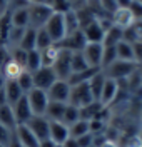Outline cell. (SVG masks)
<instances>
[{
  "label": "cell",
  "instance_id": "cell-20",
  "mask_svg": "<svg viewBox=\"0 0 142 147\" xmlns=\"http://www.w3.org/2000/svg\"><path fill=\"white\" fill-rule=\"evenodd\" d=\"M24 95L25 94L20 90L19 84L15 82V80H7V84H5V97H7V104L9 105L17 104Z\"/></svg>",
  "mask_w": 142,
  "mask_h": 147
},
{
  "label": "cell",
  "instance_id": "cell-39",
  "mask_svg": "<svg viewBox=\"0 0 142 147\" xmlns=\"http://www.w3.org/2000/svg\"><path fill=\"white\" fill-rule=\"evenodd\" d=\"M97 2H99V7L102 10V13L107 15V17H110L114 12L119 9V3L115 0H97Z\"/></svg>",
  "mask_w": 142,
  "mask_h": 147
},
{
  "label": "cell",
  "instance_id": "cell-55",
  "mask_svg": "<svg viewBox=\"0 0 142 147\" xmlns=\"http://www.w3.org/2000/svg\"><path fill=\"white\" fill-rule=\"evenodd\" d=\"M0 147H7V146H0Z\"/></svg>",
  "mask_w": 142,
  "mask_h": 147
},
{
  "label": "cell",
  "instance_id": "cell-53",
  "mask_svg": "<svg viewBox=\"0 0 142 147\" xmlns=\"http://www.w3.org/2000/svg\"><path fill=\"white\" fill-rule=\"evenodd\" d=\"M137 137H139V140H141V142H142V130H141V132H139V134H137Z\"/></svg>",
  "mask_w": 142,
  "mask_h": 147
},
{
  "label": "cell",
  "instance_id": "cell-4",
  "mask_svg": "<svg viewBox=\"0 0 142 147\" xmlns=\"http://www.w3.org/2000/svg\"><path fill=\"white\" fill-rule=\"evenodd\" d=\"M90 102H94V97L89 89V82L87 84H79V85H70V97H69V104L74 105L77 109L89 105Z\"/></svg>",
  "mask_w": 142,
  "mask_h": 147
},
{
  "label": "cell",
  "instance_id": "cell-13",
  "mask_svg": "<svg viewBox=\"0 0 142 147\" xmlns=\"http://www.w3.org/2000/svg\"><path fill=\"white\" fill-rule=\"evenodd\" d=\"M85 45H87V40H85L82 30H79V32H74V34L67 35L65 38L59 44L60 49L69 50V52H82Z\"/></svg>",
  "mask_w": 142,
  "mask_h": 147
},
{
  "label": "cell",
  "instance_id": "cell-47",
  "mask_svg": "<svg viewBox=\"0 0 142 147\" xmlns=\"http://www.w3.org/2000/svg\"><path fill=\"white\" fill-rule=\"evenodd\" d=\"M62 147H79V144H77V139H72V137H69L62 144Z\"/></svg>",
  "mask_w": 142,
  "mask_h": 147
},
{
  "label": "cell",
  "instance_id": "cell-36",
  "mask_svg": "<svg viewBox=\"0 0 142 147\" xmlns=\"http://www.w3.org/2000/svg\"><path fill=\"white\" fill-rule=\"evenodd\" d=\"M79 119H80V112H79V109L74 107V105H70V104H67L65 112H64V117H62V122H64L65 125H72V124L77 122Z\"/></svg>",
  "mask_w": 142,
  "mask_h": 147
},
{
  "label": "cell",
  "instance_id": "cell-31",
  "mask_svg": "<svg viewBox=\"0 0 142 147\" xmlns=\"http://www.w3.org/2000/svg\"><path fill=\"white\" fill-rule=\"evenodd\" d=\"M42 67V59H40V52L37 49L35 50H30L27 54V62H25V70L30 74L37 72L38 69Z\"/></svg>",
  "mask_w": 142,
  "mask_h": 147
},
{
  "label": "cell",
  "instance_id": "cell-48",
  "mask_svg": "<svg viewBox=\"0 0 142 147\" xmlns=\"http://www.w3.org/2000/svg\"><path fill=\"white\" fill-rule=\"evenodd\" d=\"M99 147H120V144H119V142H115V140H109V139H107L104 144H102V146H99Z\"/></svg>",
  "mask_w": 142,
  "mask_h": 147
},
{
  "label": "cell",
  "instance_id": "cell-25",
  "mask_svg": "<svg viewBox=\"0 0 142 147\" xmlns=\"http://www.w3.org/2000/svg\"><path fill=\"white\" fill-rule=\"evenodd\" d=\"M102 109H104V105H102L100 102H97V100L90 102L89 105H84V107H80V109H79V112H80V119H84V120L95 119Z\"/></svg>",
  "mask_w": 142,
  "mask_h": 147
},
{
  "label": "cell",
  "instance_id": "cell-28",
  "mask_svg": "<svg viewBox=\"0 0 142 147\" xmlns=\"http://www.w3.org/2000/svg\"><path fill=\"white\" fill-rule=\"evenodd\" d=\"M119 42H122V30L117 27H110L104 35V40H102V45L104 47H115Z\"/></svg>",
  "mask_w": 142,
  "mask_h": 147
},
{
  "label": "cell",
  "instance_id": "cell-10",
  "mask_svg": "<svg viewBox=\"0 0 142 147\" xmlns=\"http://www.w3.org/2000/svg\"><path fill=\"white\" fill-rule=\"evenodd\" d=\"M102 54H104V45L102 44H87L82 50L85 62L90 69H100L102 67Z\"/></svg>",
  "mask_w": 142,
  "mask_h": 147
},
{
  "label": "cell",
  "instance_id": "cell-21",
  "mask_svg": "<svg viewBox=\"0 0 142 147\" xmlns=\"http://www.w3.org/2000/svg\"><path fill=\"white\" fill-rule=\"evenodd\" d=\"M28 5H30V3H28ZM10 20H12V27L27 28L28 27V7L10 10Z\"/></svg>",
  "mask_w": 142,
  "mask_h": 147
},
{
  "label": "cell",
  "instance_id": "cell-15",
  "mask_svg": "<svg viewBox=\"0 0 142 147\" xmlns=\"http://www.w3.org/2000/svg\"><path fill=\"white\" fill-rule=\"evenodd\" d=\"M69 137H70V134H69V125H65L64 122H50L48 139H50L55 146H62Z\"/></svg>",
  "mask_w": 142,
  "mask_h": 147
},
{
  "label": "cell",
  "instance_id": "cell-18",
  "mask_svg": "<svg viewBox=\"0 0 142 147\" xmlns=\"http://www.w3.org/2000/svg\"><path fill=\"white\" fill-rule=\"evenodd\" d=\"M0 125H3L9 130H15L17 127V122H15V115H13V109L12 105L5 104V105H0Z\"/></svg>",
  "mask_w": 142,
  "mask_h": 147
},
{
  "label": "cell",
  "instance_id": "cell-14",
  "mask_svg": "<svg viewBox=\"0 0 142 147\" xmlns=\"http://www.w3.org/2000/svg\"><path fill=\"white\" fill-rule=\"evenodd\" d=\"M13 136L17 139V142L20 144V147H38V139L32 134V130L22 124V125H17L15 130H13Z\"/></svg>",
  "mask_w": 142,
  "mask_h": 147
},
{
  "label": "cell",
  "instance_id": "cell-45",
  "mask_svg": "<svg viewBox=\"0 0 142 147\" xmlns=\"http://www.w3.org/2000/svg\"><path fill=\"white\" fill-rule=\"evenodd\" d=\"M120 147H142V142L139 140L137 136H132V137L125 139V140H124V144Z\"/></svg>",
  "mask_w": 142,
  "mask_h": 147
},
{
  "label": "cell",
  "instance_id": "cell-22",
  "mask_svg": "<svg viewBox=\"0 0 142 147\" xmlns=\"http://www.w3.org/2000/svg\"><path fill=\"white\" fill-rule=\"evenodd\" d=\"M105 77L104 72L102 70H99V72L95 74L94 77L89 80V89H90V94H92V97H94V100L99 102V97H100V92H102V87H104L105 84Z\"/></svg>",
  "mask_w": 142,
  "mask_h": 147
},
{
  "label": "cell",
  "instance_id": "cell-12",
  "mask_svg": "<svg viewBox=\"0 0 142 147\" xmlns=\"http://www.w3.org/2000/svg\"><path fill=\"white\" fill-rule=\"evenodd\" d=\"M110 20H112V25L120 30H125V28H131L135 22V17H134L132 10L129 7H119V9L110 15Z\"/></svg>",
  "mask_w": 142,
  "mask_h": 147
},
{
  "label": "cell",
  "instance_id": "cell-2",
  "mask_svg": "<svg viewBox=\"0 0 142 147\" xmlns=\"http://www.w3.org/2000/svg\"><path fill=\"white\" fill-rule=\"evenodd\" d=\"M54 10L47 3H30L28 5V27L32 28H42L47 20L52 17Z\"/></svg>",
  "mask_w": 142,
  "mask_h": 147
},
{
  "label": "cell",
  "instance_id": "cell-54",
  "mask_svg": "<svg viewBox=\"0 0 142 147\" xmlns=\"http://www.w3.org/2000/svg\"><path fill=\"white\" fill-rule=\"evenodd\" d=\"M137 2H139V3H141V5H142V0H137Z\"/></svg>",
  "mask_w": 142,
  "mask_h": 147
},
{
  "label": "cell",
  "instance_id": "cell-26",
  "mask_svg": "<svg viewBox=\"0 0 142 147\" xmlns=\"http://www.w3.org/2000/svg\"><path fill=\"white\" fill-rule=\"evenodd\" d=\"M100 69H87V70H82V72H77V74H72L70 77H69V80L67 82L70 84V85H79V84H87L92 77H94L95 74L99 72Z\"/></svg>",
  "mask_w": 142,
  "mask_h": 147
},
{
  "label": "cell",
  "instance_id": "cell-38",
  "mask_svg": "<svg viewBox=\"0 0 142 147\" xmlns=\"http://www.w3.org/2000/svg\"><path fill=\"white\" fill-rule=\"evenodd\" d=\"M117 60V54H115V47H104V54H102V67L100 70H104L105 67H109Z\"/></svg>",
  "mask_w": 142,
  "mask_h": 147
},
{
  "label": "cell",
  "instance_id": "cell-37",
  "mask_svg": "<svg viewBox=\"0 0 142 147\" xmlns=\"http://www.w3.org/2000/svg\"><path fill=\"white\" fill-rule=\"evenodd\" d=\"M27 54L24 49H20V47H15V49H10V59L15 62V64H19L24 70H25V62H27Z\"/></svg>",
  "mask_w": 142,
  "mask_h": 147
},
{
  "label": "cell",
  "instance_id": "cell-57",
  "mask_svg": "<svg viewBox=\"0 0 142 147\" xmlns=\"http://www.w3.org/2000/svg\"><path fill=\"white\" fill-rule=\"evenodd\" d=\"M141 42H142V38H141Z\"/></svg>",
  "mask_w": 142,
  "mask_h": 147
},
{
  "label": "cell",
  "instance_id": "cell-42",
  "mask_svg": "<svg viewBox=\"0 0 142 147\" xmlns=\"http://www.w3.org/2000/svg\"><path fill=\"white\" fill-rule=\"evenodd\" d=\"M77 144H79V147H92L94 146V136L89 132V134L77 139Z\"/></svg>",
  "mask_w": 142,
  "mask_h": 147
},
{
  "label": "cell",
  "instance_id": "cell-43",
  "mask_svg": "<svg viewBox=\"0 0 142 147\" xmlns=\"http://www.w3.org/2000/svg\"><path fill=\"white\" fill-rule=\"evenodd\" d=\"M134 60H135L137 65L142 64V42L141 40H137L134 44Z\"/></svg>",
  "mask_w": 142,
  "mask_h": 147
},
{
  "label": "cell",
  "instance_id": "cell-9",
  "mask_svg": "<svg viewBox=\"0 0 142 147\" xmlns=\"http://www.w3.org/2000/svg\"><path fill=\"white\" fill-rule=\"evenodd\" d=\"M25 125L32 130V134L38 139V142H42V140L48 139V127H50V120H48L45 115H32V117H30V120H28Z\"/></svg>",
  "mask_w": 142,
  "mask_h": 147
},
{
  "label": "cell",
  "instance_id": "cell-16",
  "mask_svg": "<svg viewBox=\"0 0 142 147\" xmlns=\"http://www.w3.org/2000/svg\"><path fill=\"white\" fill-rule=\"evenodd\" d=\"M12 109H13V115H15V122H17V125L27 124L28 120H30V117L34 115L25 95H24L17 104H13V105H12Z\"/></svg>",
  "mask_w": 142,
  "mask_h": 147
},
{
  "label": "cell",
  "instance_id": "cell-34",
  "mask_svg": "<svg viewBox=\"0 0 142 147\" xmlns=\"http://www.w3.org/2000/svg\"><path fill=\"white\" fill-rule=\"evenodd\" d=\"M15 82L19 84L20 90L24 92V94H28V92L34 89V79H32V74L27 72V70H24V72L20 74Z\"/></svg>",
  "mask_w": 142,
  "mask_h": 147
},
{
  "label": "cell",
  "instance_id": "cell-58",
  "mask_svg": "<svg viewBox=\"0 0 142 147\" xmlns=\"http://www.w3.org/2000/svg\"><path fill=\"white\" fill-rule=\"evenodd\" d=\"M92 147H95V146H92Z\"/></svg>",
  "mask_w": 142,
  "mask_h": 147
},
{
  "label": "cell",
  "instance_id": "cell-7",
  "mask_svg": "<svg viewBox=\"0 0 142 147\" xmlns=\"http://www.w3.org/2000/svg\"><path fill=\"white\" fill-rule=\"evenodd\" d=\"M55 77L59 80H69V77L72 75V67H70V52L60 49V54L57 57L55 64L52 65Z\"/></svg>",
  "mask_w": 142,
  "mask_h": 147
},
{
  "label": "cell",
  "instance_id": "cell-27",
  "mask_svg": "<svg viewBox=\"0 0 142 147\" xmlns=\"http://www.w3.org/2000/svg\"><path fill=\"white\" fill-rule=\"evenodd\" d=\"M35 37H37V30L32 27H27L24 35H22V40H20V49H24L25 52H30V50H35Z\"/></svg>",
  "mask_w": 142,
  "mask_h": 147
},
{
  "label": "cell",
  "instance_id": "cell-49",
  "mask_svg": "<svg viewBox=\"0 0 142 147\" xmlns=\"http://www.w3.org/2000/svg\"><path fill=\"white\" fill-rule=\"evenodd\" d=\"M38 147H57V146L50 140V139H45V140H42V142L38 144Z\"/></svg>",
  "mask_w": 142,
  "mask_h": 147
},
{
  "label": "cell",
  "instance_id": "cell-24",
  "mask_svg": "<svg viewBox=\"0 0 142 147\" xmlns=\"http://www.w3.org/2000/svg\"><path fill=\"white\" fill-rule=\"evenodd\" d=\"M115 54H117V60H125V62H135L134 60V44H127V42H119L115 45Z\"/></svg>",
  "mask_w": 142,
  "mask_h": 147
},
{
  "label": "cell",
  "instance_id": "cell-50",
  "mask_svg": "<svg viewBox=\"0 0 142 147\" xmlns=\"http://www.w3.org/2000/svg\"><path fill=\"white\" fill-rule=\"evenodd\" d=\"M7 104V97H5V87L0 90V105H5Z\"/></svg>",
  "mask_w": 142,
  "mask_h": 147
},
{
  "label": "cell",
  "instance_id": "cell-6",
  "mask_svg": "<svg viewBox=\"0 0 142 147\" xmlns=\"http://www.w3.org/2000/svg\"><path fill=\"white\" fill-rule=\"evenodd\" d=\"M32 79H34V89H40V90H45V92L57 80L55 72H54L52 67H40L37 72L32 74Z\"/></svg>",
  "mask_w": 142,
  "mask_h": 147
},
{
  "label": "cell",
  "instance_id": "cell-11",
  "mask_svg": "<svg viewBox=\"0 0 142 147\" xmlns=\"http://www.w3.org/2000/svg\"><path fill=\"white\" fill-rule=\"evenodd\" d=\"M119 92H120V82L112 80V79H105V84H104V87H102L99 102H100L104 107H110L114 102L117 100Z\"/></svg>",
  "mask_w": 142,
  "mask_h": 147
},
{
  "label": "cell",
  "instance_id": "cell-56",
  "mask_svg": "<svg viewBox=\"0 0 142 147\" xmlns=\"http://www.w3.org/2000/svg\"><path fill=\"white\" fill-rule=\"evenodd\" d=\"M57 147H62V146H57Z\"/></svg>",
  "mask_w": 142,
  "mask_h": 147
},
{
  "label": "cell",
  "instance_id": "cell-17",
  "mask_svg": "<svg viewBox=\"0 0 142 147\" xmlns=\"http://www.w3.org/2000/svg\"><path fill=\"white\" fill-rule=\"evenodd\" d=\"M82 34H84L87 44H102L104 35H105V32L102 30V27L99 25L97 18H95L92 24H89L87 27L82 28Z\"/></svg>",
  "mask_w": 142,
  "mask_h": 147
},
{
  "label": "cell",
  "instance_id": "cell-3",
  "mask_svg": "<svg viewBox=\"0 0 142 147\" xmlns=\"http://www.w3.org/2000/svg\"><path fill=\"white\" fill-rule=\"evenodd\" d=\"M44 28L47 30L50 40L59 45L64 38H65L67 32H65V22H64V13H59V12H54L52 17L47 20V24L44 25Z\"/></svg>",
  "mask_w": 142,
  "mask_h": 147
},
{
  "label": "cell",
  "instance_id": "cell-46",
  "mask_svg": "<svg viewBox=\"0 0 142 147\" xmlns=\"http://www.w3.org/2000/svg\"><path fill=\"white\" fill-rule=\"evenodd\" d=\"M132 28H134V32H135V35H137V38L141 40L142 38V18H139V20L134 22Z\"/></svg>",
  "mask_w": 142,
  "mask_h": 147
},
{
  "label": "cell",
  "instance_id": "cell-33",
  "mask_svg": "<svg viewBox=\"0 0 142 147\" xmlns=\"http://www.w3.org/2000/svg\"><path fill=\"white\" fill-rule=\"evenodd\" d=\"M22 72H24V69H22L19 64H15V62L10 59L9 62L5 64V67H3V70H2V75H3L7 80H17V77H19Z\"/></svg>",
  "mask_w": 142,
  "mask_h": 147
},
{
  "label": "cell",
  "instance_id": "cell-1",
  "mask_svg": "<svg viewBox=\"0 0 142 147\" xmlns=\"http://www.w3.org/2000/svg\"><path fill=\"white\" fill-rule=\"evenodd\" d=\"M102 72L107 79L120 82V80H127L132 74L137 72V64L135 62H125V60H115L114 64L105 67Z\"/></svg>",
  "mask_w": 142,
  "mask_h": 147
},
{
  "label": "cell",
  "instance_id": "cell-5",
  "mask_svg": "<svg viewBox=\"0 0 142 147\" xmlns=\"http://www.w3.org/2000/svg\"><path fill=\"white\" fill-rule=\"evenodd\" d=\"M28 100V105L32 109V114L34 115H45V110H47L48 105V95L45 90H40V89H32V90L25 94Z\"/></svg>",
  "mask_w": 142,
  "mask_h": 147
},
{
  "label": "cell",
  "instance_id": "cell-52",
  "mask_svg": "<svg viewBox=\"0 0 142 147\" xmlns=\"http://www.w3.org/2000/svg\"><path fill=\"white\" fill-rule=\"evenodd\" d=\"M5 84H7V79H5V77H3V75L0 74V90H2L3 87H5Z\"/></svg>",
  "mask_w": 142,
  "mask_h": 147
},
{
  "label": "cell",
  "instance_id": "cell-23",
  "mask_svg": "<svg viewBox=\"0 0 142 147\" xmlns=\"http://www.w3.org/2000/svg\"><path fill=\"white\" fill-rule=\"evenodd\" d=\"M38 52H40V59H42V67H52L60 54V47L54 44V45L47 47L44 50H38Z\"/></svg>",
  "mask_w": 142,
  "mask_h": 147
},
{
  "label": "cell",
  "instance_id": "cell-29",
  "mask_svg": "<svg viewBox=\"0 0 142 147\" xmlns=\"http://www.w3.org/2000/svg\"><path fill=\"white\" fill-rule=\"evenodd\" d=\"M64 22H65V32H67V35H70V34H74V32H79V30H80L79 17H77V12H74V10H69V12H65V13H64Z\"/></svg>",
  "mask_w": 142,
  "mask_h": 147
},
{
  "label": "cell",
  "instance_id": "cell-41",
  "mask_svg": "<svg viewBox=\"0 0 142 147\" xmlns=\"http://www.w3.org/2000/svg\"><path fill=\"white\" fill-rule=\"evenodd\" d=\"M10 60V50L7 45H0V74L3 70L5 64Z\"/></svg>",
  "mask_w": 142,
  "mask_h": 147
},
{
  "label": "cell",
  "instance_id": "cell-19",
  "mask_svg": "<svg viewBox=\"0 0 142 147\" xmlns=\"http://www.w3.org/2000/svg\"><path fill=\"white\" fill-rule=\"evenodd\" d=\"M65 107L67 104H62V102H48L47 110H45V117L50 122H62Z\"/></svg>",
  "mask_w": 142,
  "mask_h": 147
},
{
  "label": "cell",
  "instance_id": "cell-51",
  "mask_svg": "<svg viewBox=\"0 0 142 147\" xmlns=\"http://www.w3.org/2000/svg\"><path fill=\"white\" fill-rule=\"evenodd\" d=\"M115 2L119 3V7H129L132 0H115Z\"/></svg>",
  "mask_w": 142,
  "mask_h": 147
},
{
  "label": "cell",
  "instance_id": "cell-30",
  "mask_svg": "<svg viewBox=\"0 0 142 147\" xmlns=\"http://www.w3.org/2000/svg\"><path fill=\"white\" fill-rule=\"evenodd\" d=\"M89 132H90L89 130V120L79 119L72 125H69V134H70L72 139H79V137H82V136H85V134H89Z\"/></svg>",
  "mask_w": 142,
  "mask_h": 147
},
{
  "label": "cell",
  "instance_id": "cell-44",
  "mask_svg": "<svg viewBox=\"0 0 142 147\" xmlns=\"http://www.w3.org/2000/svg\"><path fill=\"white\" fill-rule=\"evenodd\" d=\"M129 9L132 10V13H134V17H135V20L142 18V5L137 2V0H132V2H131Z\"/></svg>",
  "mask_w": 142,
  "mask_h": 147
},
{
  "label": "cell",
  "instance_id": "cell-40",
  "mask_svg": "<svg viewBox=\"0 0 142 147\" xmlns=\"http://www.w3.org/2000/svg\"><path fill=\"white\" fill-rule=\"evenodd\" d=\"M12 137H13V132L5 129L3 125H0V146H9Z\"/></svg>",
  "mask_w": 142,
  "mask_h": 147
},
{
  "label": "cell",
  "instance_id": "cell-35",
  "mask_svg": "<svg viewBox=\"0 0 142 147\" xmlns=\"http://www.w3.org/2000/svg\"><path fill=\"white\" fill-rule=\"evenodd\" d=\"M54 45V42L50 40V37H48L47 30L42 27V28H37V37H35V49L37 50H44V49H47V47Z\"/></svg>",
  "mask_w": 142,
  "mask_h": 147
},
{
  "label": "cell",
  "instance_id": "cell-8",
  "mask_svg": "<svg viewBox=\"0 0 142 147\" xmlns=\"http://www.w3.org/2000/svg\"><path fill=\"white\" fill-rule=\"evenodd\" d=\"M48 100L50 102H62V104H69V97H70V84L67 80H59L50 85L47 90Z\"/></svg>",
  "mask_w": 142,
  "mask_h": 147
},
{
  "label": "cell",
  "instance_id": "cell-32",
  "mask_svg": "<svg viewBox=\"0 0 142 147\" xmlns=\"http://www.w3.org/2000/svg\"><path fill=\"white\" fill-rule=\"evenodd\" d=\"M70 67H72V74L82 72V70H87L90 69L87 62H85L82 52H70Z\"/></svg>",
  "mask_w": 142,
  "mask_h": 147
}]
</instances>
